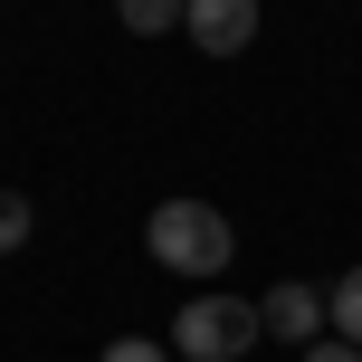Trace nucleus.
<instances>
[{"label": "nucleus", "mask_w": 362, "mask_h": 362, "mask_svg": "<svg viewBox=\"0 0 362 362\" xmlns=\"http://www.w3.org/2000/svg\"><path fill=\"white\" fill-rule=\"evenodd\" d=\"M144 248H153V267L191 276V286H219L229 257H238V229H229V210H210V200H163V210L144 219Z\"/></svg>", "instance_id": "f257e3e1"}, {"label": "nucleus", "mask_w": 362, "mask_h": 362, "mask_svg": "<svg viewBox=\"0 0 362 362\" xmlns=\"http://www.w3.org/2000/svg\"><path fill=\"white\" fill-rule=\"evenodd\" d=\"M257 334H267V325H257V305H248V296H229V286H200L191 305L172 315V353H181V362H238Z\"/></svg>", "instance_id": "f03ea898"}, {"label": "nucleus", "mask_w": 362, "mask_h": 362, "mask_svg": "<svg viewBox=\"0 0 362 362\" xmlns=\"http://www.w3.org/2000/svg\"><path fill=\"white\" fill-rule=\"evenodd\" d=\"M181 38L200 57H238L257 38V0H181Z\"/></svg>", "instance_id": "7ed1b4c3"}, {"label": "nucleus", "mask_w": 362, "mask_h": 362, "mask_svg": "<svg viewBox=\"0 0 362 362\" xmlns=\"http://www.w3.org/2000/svg\"><path fill=\"white\" fill-rule=\"evenodd\" d=\"M257 325H267L276 344H315V334H325V286H296V276L267 286L257 296Z\"/></svg>", "instance_id": "20e7f679"}, {"label": "nucleus", "mask_w": 362, "mask_h": 362, "mask_svg": "<svg viewBox=\"0 0 362 362\" xmlns=\"http://www.w3.org/2000/svg\"><path fill=\"white\" fill-rule=\"evenodd\" d=\"M325 325L344 334V344H362V267H344V276L325 286Z\"/></svg>", "instance_id": "39448f33"}, {"label": "nucleus", "mask_w": 362, "mask_h": 362, "mask_svg": "<svg viewBox=\"0 0 362 362\" xmlns=\"http://www.w3.org/2000/svg\"><path fill=\"white\" fill-rule=\"evenodd\" d=\"M115 19H124L134 38H172L181 29V0H115Z\"/></svg>", "instance_id": "423d86ee"}, {"label": "nucleus", "mask_w": 362, "mask_h": 362, "mask_svg": "<svg viewBox=\"0 0 362 362\" xmlns=\"http://www.w3.org/2000/svg\"><path fill=\"white\" fill-rule=\"evenodd\" d=\"M29 229H38L29 191H0V257H10V248H29Z\"/></svg>", "instance_id": "0eeeda50"}, {"label": "nucleus", "mask_w": 362, "mask_h": 362, "mask_svg": "<svg viewBox=\"0 0 362 362\" xmlns=\"http://www.w3.org/2000/svg\"><path fill=\"white\" fill-rule=\"evenodd\" d=\"M95 362H172V353H163V344H144V334H115Z\"/></svg>", "instance_id": "6e6552de"}, {"label": "nucleus", "mask_w": 362, "mask_h": 362, "mask_svg": "<svg viewBox=\"0 0 362 362\" xmlns=\"http://www.w3.org/2000/svg\"><path fill=\"white\" fill-rule=\"evenodd\" d=\"M305 362H362V344H344V334H325V344H305Z\"/></svg>", "instance_id": "1a4fd4ad"}]
</instances>
